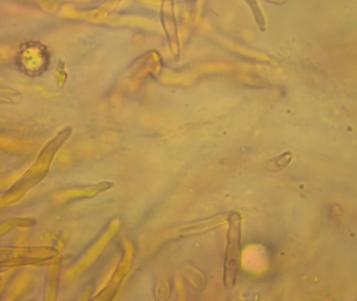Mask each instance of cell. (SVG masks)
<instances>
[{"label": "cell", "instance_id": "6da1fadb", "mask_svg": "<svg viewBox=\"0 0 357 301\" xmlns=\"http://www.w3.org/2000/svg\"><path fill=\"white\" fill-rule=\"evenodd\" d=\"M226 252L224 263V285L230 290L236 285L241 264V216L238 212H232L228 218Z\"/></svg>", "mask_w": 357, "mask_h": 301}, {"label": "cell", "instance_id": "7a4b0ae2", "mask_svg": "<svg viewBox=\"0 0 357 301\" xmlns=\"http://www.w3.org/2000/svg\"><path fill=\"white\" fill-rule=\"evenodd\" d=\"M21 66L26 73H39L47 64V57L40 48H29L23 52L21 57Z\"/></svg>", "mask_w": 357, "mask_h": 301}]
</instances>
